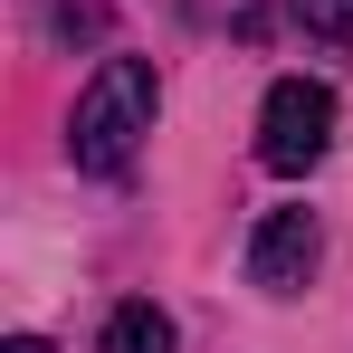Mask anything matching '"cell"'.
<instances>
[{
  "label": "cell",
  "mask_w": 353,
  "mask_h": 353,
  "mask_svg": "<svg viewBox=\"0 0 353 353\" xmlns=\"http://www.w3.org/2000/svg\"><path fill=\"white\" fill-rule=\"evenodd\" d=\"M153 105H163L153 67H143V58H105L96 77H86L77 115H67V153H77V172H96V181L134 172V153H143V134H153Z\"/></svg>",
  "instance_id": "cell-1"
},
{
  "label": "cell",
  "mask_w": 353,
  "mask_h": 353,
  "mask_svg": "<svg viewBox=\"0 0 353 353\" xmlns=\"http://www.w3.org/2000/svg\"><path fill=\"white\" fill-rule=\"evenodd\" d=\"M315 258H325V230H315V210H268L258 239H248V277L268 296H296L315 277Z\"/></svg>",
  "instance_id": "cell-3"
},
{
  "label": "cell",
  "mask_w": 353,
  "mask_h": 353,
  "mask_svg": "<svg viewBox=\"0 0 353 353\" xmlns=\"http://www.w3.org/2000/svg\"><path fill=\"white\" fill-rule=\"evenodd\" d=\"M296 19H305V39H325V48H353V0H296Z\"/></svg>",
  "instance_id": "cell-5"
},
{
  "label": "cell",
  "mask_w": 353,
  "mask_h": 353,
  "mask_svg": "<svg viewBox=\"0 0 353 353\" xmlns=\"http://www.w3.org/2000/svg\"><path fill=\"white\" fill-rule=\"evenodd\" d=\"M96 353H172V315H163L153 296H134V305L105 315V344H96Z\"/></svg>",
  "instance_id": "cell-4"
},
{
  "label": "cell",
  "mask_w": 353,
  "mask_h": 353,
  "mask_svg": "<svg viewBox=\"0 0 353 353\" xmlns=\"http://www.w3.org/2000/svg\"><path fill=\"white\" fill-rule=\"evenodd\" d=\"M0 353H58V344H48V334H10Z\"/></svg>",
  "instance_id": "cell-6"
},
{
  "label": "cell",
  "mask_w": 353,
  "mask_h": 353,
  "mask_svg": "<svg viewBox=\"0 0 353 353\" xmlns=\"http://www.w3.org/2000/svg\"><path fill=\"white\" fill-rule=\"evenodd\" d=\"M325 143H334V86H315V77H277L268 105H258V163L296 181V172L325 163Z\"/></svg>",
  "instance_id": "cell-2"
}]
</instances>
